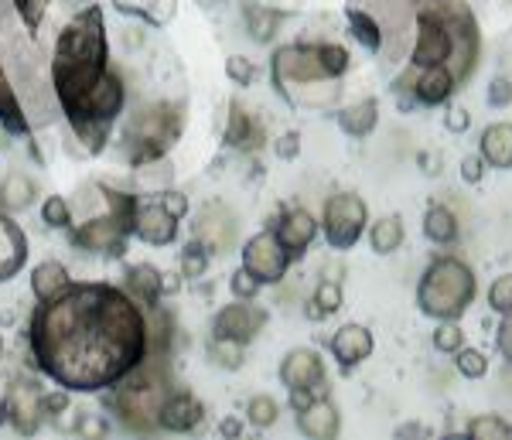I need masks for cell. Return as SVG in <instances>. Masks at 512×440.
Masks as SVG:
<instances>
[{
  "instance_id": "6da1fadb",
  "label": "cell",
  "mask_w": 512,
  "mask_h": 440,
  "mask_svg": "<svg viewBox=\"0 0 512 440\" xmlns=\"http://www.w3.org/2000/svg\"><path fill=\"white\" fill-rule=\"evenodd\" d=\"M38 369L69 393L117 386L147 359V314L127 290L69 284L31 318Z\"/></svg>"
},
{
  "instance_id": "7a4b0ae2",
  "label": "cell",
  "mask_w": 512,
  "mask_h": 440,
  "mask_svg": "<svg viewBox=\"0 0 512 440\" xmlns=\"http://www.w3.org/2000/svg\"><path fill=\"white\" fill-rule=\"evenodd\" d=\"M52 93L86 151L106 147L113 120L123 110V79L106 58V28L99 7L82 11L62 28L52 58Z\"/></svg>"
},
{
  "instance_id": "3957f363",
  "label": "cell",
  "mask_w": 512,
  "mask_h": 440,
  "mask_svg": "<svg viewBox=\"0 0 512 440\" xmlns=\"http://www.w3.org/2000/svg\"><path fill=\"white\" fill-rule=\"evenodd\" d=\"M175 393L168 372L161 369V359L147 355L137 369H130L127 376L113 386V406H117L120 420L134 430H154L161 417V406L168 403V396Z\"/></svg>"
},
{
  "instance_id": "277c9868",
  "label": "cell",
  "mask_w": 512,
  "mask_h": 440,
  "mask_svg": "<svg viewBox=\"0 0 512 440\" xmlns=\"http://www.w3.org/2000/svg\"><path fill=\"white\" fill-rule=\"evenodd\" d=\"M181 127H185V113L181 106L171 103H151L140 106L123 127V154L130 164H151L158 161L178 144Z\"/></svg>"
},
{
  "instance_id": "5b68a950",
  "label": "cell",
  "mask_w": 512,
  "mask_h": 440,
  "mask_svg": "<svg viewBox=\"0 0 512 440\" xmlns=\"http://www.w3.org/2000/svg\"><path fill=\"white\" fill-rule=\"evenodd\" d=\"M475 273L465 267L461 260H437L431 270L424 273L417 290L420 311L431 314V318L454 321L468 304L475 301Z\"/></svg>"
},
{
  "instance_id": "8992f818",
  "label": "cell",
  "mask_w": 512,
  "mask_h": 440,
  "mask_svg": "<svg viewBox=\"0 0 512 440\" xmlns=\"http://www.w3.org/2000/svg\"><path fill=\"white\" fill-rule=\"evenodd\" d=\"M352 7L373 14L379 21L386 55L400 58L407 52L410 31H414V7H410V0H352Z\"/></svg>"
},
{
  "instance_id": "52a82bcc",
  "label": "cell",
  "mask_w": 512,
  "mask_h": 440,
  "mask_svg": "<svg viewBox=\"0 0 512 440\" xmlns=\"http://www.w3.org/2000/svg\"><path fill=\"white\" fill-rule=\"evenodd\" d=\"M366 229V202L359 195H335L325 205V236L335 249H349Z\"/></svg>"
},
{
  "instance_id": "ba28073f",
  "label": "cell",
  "mask_w": 512,
  "mask_h": 440,
  "mask_svg": "<svg viewBox=\"0 0 512 440\" xmlns=\"http://www.w3.org/2000/svg\"><path fill=\"white\" fill-rule=\"evenodd\" d=\"M274 79H277L280 89L328 79L325 65H321L318 45H287V48H280V52L274 55Z\"/></svg>"
},
{
  "instance_id": "9c48e42d",
  "label": "cell",
  "mask_w": 512,
  "mask_h": 440,
  "mask_svg": "<svg viewBox=\"0 0 512 440\" xmlns=\"http://www.w3.org/2000/svg\"><path fill=\"white\" fill-rule=\"evenodd\" d=\"M243 267L253 273L260 284H280L287 273V249L277 232H260L243 249Z\"/></svg>"
},
{
  "instance_id": "30bf717a",
  "label": "cell",
  "mask_w": 512,
  "mask_h": 440,
  "mask_svg": "<svg viewBox=\"0 0 512 440\" xmlns=\"http://www.w3.org/2000/svg\"><path fill=\"white\" fill-rule=\"evenodd\" d=\"M417 41H414V65L420 69H434V65H448L451 55V35L444 24L441 11H424L417 21Z\"/></svg>"
},
{
  "instance_id": "8fae6325",
  "label": "cell",
  "mask_w": 512,
  "mask_h": 440,
  "mask_svg": "<svg viewBox=\"0 0 512 440\" xmlns=\"http://www.w3.org/2000/svg\"><path fill=\"white\" fill-rule=\"evenodd\" d=\"M4 410L18 434H35L41 420H45V393L31 379H18V383L7 386Z\"/></svg>"
},
{
  "instance_id": "7c38bea8",
  "label": "cell",
  "mask_w": 512,
  "mask_h": 440,
  "mask_svg": "<svg viewBox=\"0 0 512 440\" xmlns=\"http://www.w3.org/2000/svg\"><path fill=\"white\" fill-rule=\"evenodd\" d=\"M76 246L89 249V253H110L120 256L127 249V229L120 226L113 215H96V219H86L76 229Z\"/></svg>"
},
{
  "instance_id": "4fadbf2b",
  "label": "cell",
  "mask_w": 512,
  "mask_h": 440,
  "mask_svg": "<svg viewBox=\"0 0 512 440\" xmlns=\"http://www.w3.org/2000/svg\"><path fill=\"white\" fill-rule=\"evenodd\" d=\"M195 239L212 253H226L236 239V215L226 205H205L195 222Z\"/></svg>"
},
{
  "instance_id": "5bb4252c",
  "label": "cell",
  "mask_w": 512,
  "mask_h": 440,
  "mask_svg": "<svg viewBox=\"0 0 512 440\" xmlns=\"http://www.w3.org/2000/svg\"><path fill=\"white\" fill-rule=\"evenodd\" d=\"M260 328H263V311H256L250 304L222 307L216 321H212L216 338H233V342H250V338L260 335Z\"/></svg>"
},
{
  "instance_id": "9a60e30c",
  "label": "cell",
  "mask_w": 512,
  "mask_h": 440,
  "mask_svg": "<svg viewBox=\"0 0 512 440\" xmlns=\"http://www.w3.org/2000/svg\"><path fill=\"white\" fill-rule=\"evenodd\" d=\"M280 379H284V386L291 393L294 389H315L325 379V362H321L315 348H294L284 359V365H280Z\"/></svg>"
},
{
  "instance_id": "2e32d148",
  "label": "cell",
  "mask_w": 512,
  "mask_h": 440,
  "mask_svg": "<svg viewBox=\"0 0 512 440\" xmlns=\"http://www.w3.org/2000/svg\"><path fill=\"white\" fill-rule=\"evenodd\" d=\"M134 232L151 246H168V243H175V236H178V219L164 209V205H140L137 219H134Z\"/></svg>"
},
{
  "instance_id": "e0dca14e",
  "label": "cell",
  "mask_w": 512,
  "mask_h": 440,
  "mask_svg": "<svg viewBox=\"0 0 512 440\" xmlns=\"http://www.w3.org/2000/svg\"><path fill=\"white\" fill-rule=\"evenodd\" d=\"M24 260H28V236L18 222H11V215H0V284L14 280Z\"/></svg>"
},
{
  "instance_id": "ac0fdd59",
  "label": "cell",
  "mask_w": 512,
  "mask_h": 440,
  "mask_svg": "<svg viewBox=\"0 0 512 440\" xmlns=\"http://www.w3.org/2000/svg\"><path fill=\"white\" fill-rule=\"evenodd\" d=\"M205 417L202 403L188 393H171L168 403L161 406V417H158V427L164 430H175V434H185V430H195L198 420Z\"/></svg>"
},
{
  "instance_id": "d6986e66",
  "label": "cell",
  "mask_w": 512,
  "mask_h": 440,
  "mask_svg": "<svg viewBox=\"0 0 512 440\" xmlns=\"http://www.w3.org/2000/svg\"><path fill=\"white\" fill-rule=\"evenodd\" d=\"M226 144L239 147V151H256L263 147V123L253 113H246L243 106H229V123H226Z\"/></svg>"
},
{
  "instance_id": "ffe728a7",
  "label": "cell",
  "mask_w": 512,
  "mask_h": 440,
  "mask_svg": "<svg viewBox=\"0 0 512 440\" xmlns=\"http://www.w3.org/2000/svg\"><path fill=\"white\" fill-rule=\"evenodd\" d=\"M332 352L342 365H359L373 352V335L362 325H345V328H338V335L332 338Z\"/></svg>"
},
{
  "instance_id": "44dd1931",
  "label": "cell",
  "mask_w": 512,
  "mask_h": 440,
  "mask_svg": "<svg viewBox=\"0 0 512 440\" xmlns=\"http://www.w3.org/2000/svg\"><path fill=\"white\" fill-rule=\"evenodd\" d=\"M297 427H301V434L315 440H328L338 434V410L328 400H311L297 413Z\"/></svg>"
},
{
  "instance_id": "7402d4cb",
  "label": "cell",
  "mask_w": 512,
  "mask_h": 440,
  "mask_svg": "<svg viewBox=\"0 0 512 440\" xmlns=\"http://www.w3.org/2000/svg\"><path fill=\"white\" fill-rule=\"evenodd\" d=\"M127 294L134 297L140 307H151L161 301L164 294V277L158 267L151 263H137V267L127 270Z\"/></svg>"
},
{
  "instance_id": "603a6c76",
  "label": "cell",
  "mask_w": 512,
  "mask_h": 440,
  "mask_svg": "<svg viewBox=\"0 0 512 440\" xmlns=\"http://www.w3.org/2000/svg\"><path fill=\"white\" fill-rule=\"evenodd\" d=\"M277 236H280V243H284L287 253H301V249L311 246V239L318 236V219L304 209H294V212L284 215Z\"/></svg>"
},
{
  "instance_id": "cb8c5ba5",
  "label": "cell",
  "mask_w": 512,
  "mask_h": 440,
  "mask_svg": "<svg viewBox=\"0 0 512 440\" xmlns=\"http://www.w3.org/2000/svg\"><path fill=\"white\" fill-rule=\"evenodd\" d=\"M0 123H4L11 134H28V116H24V103L18 96V89L11 86L4 65H0Z\"/></svg>"
},
{
  "instance_id": "d4e9b609",
  "label": "cell",
  "mask_w": 512,
  "mask_h": 440,
  "mask_svg": "<svg viewBox=\"0 0 512 440\" xmlns=\"http://www.w3.org/2000/svg\"><path fill=\"white\" fill-rule=\"evenodd\" d=\"M414 93L420 103H427V106H437V103H444L451 93H454V76L444 65H434V69H420V79H417V86H414Z\"/></svg>"
},
{
  "instance_id": "484cf974",
  "label": "cell",
  "mask_w": 512,
  "mask_h": 440,
  "mask_svg": "<svg viewBox=\"0 0 512 440\" xmlns=\"http://www.w3.org/2000/svg\"><path fill=\"white\" fill-rule=\"evenodd\" d=\"M482 157L492 168H512V123H492L482 134Z\"/></svg>"
},
{
  "instance_id": "4316f807",
  "label": "cell",
  "mask_w": 512,
  "mask_h": 440,
  "mask_svg": "<svg viewBox=\"0 0 512 440\" xmlns=\"http://www.w3.org/2000/svg\"><path fill=\"white\" fill-rule=\"evenodd\" d=\"M35 181L24 178V174H7L0 181V209L4 215H14V212H24L31 202H35Z\"/></svg>"
},
{
  "instance_id": "83f0119b",
  "label": "cell",
  "mask_w": 512,
  "mask_h": 440,
  "mask_svg": "<svg viewBox=\"0 0 512 440\" xmlns=\"http://www.w3.org/2000/svg\"><path fill=\"white\" fill-rule=\"evenodd\" d=\"M65 287H69V270L55 260L38 263L35 273H31V290H35L38 301H52V297L62 294Z\"/></svg>"
},
{
  "instance_id": "f1b7e54d",
  "label": "cell",
  "mask_w": 512,
  "mask_h": 440,
  "mask_svg": "<svg viewBox=\"0 0 512 440\" xmlns=\"http://www.w3.org/2000/svg\"><path fill=\"white\" fill-rule=\"evenodd\" d=\"M376 120H379L376 99H362V103H355V106H349V110L338 113V123H342V130H345V134H352V137L373 134Z\"/></svg>"
},
{
  "instance_id": "f546056e",
  "label": "cell",
  "mask_w": 512,
  "mask_h": 440,
  "mask_svg": "<svg viewBox=\"0 0 512 440\" xmlns=\"http://www.w3.org/2000/svg\"><path fill=\"white\" fill-rule=\"evenodd\" d=\"M349 24H352V35L359 41L362 48H369V52H383V28H379V21L373 14L359 11V7H349Z\"/></svg>"
},
{
  "instance_id": "4dcf8cb0",
  "label": "cell",
  "mask_w": 512,
  "mask_h": 440,
  "mask_svg": "<svg viewBox=\"0 0 512 440\" xmlns=\"http://www.w3.org/2000/svg\"><path fill=\"white\" fill-rule=\"evenodd\" d=\"M424 232L434 243H454V239H458V215L451 209H444V205H434L424 219Z\"/></svg>"
},
{
  "instance_id": "1f68e13d",
  "label": "cell",
  "mask_w": 512,
  "mask_h": 440,
  "mask_svg": "<svg viewBox=\"0 0 512 440\" xmlns=\"http://www.w3.org/2000/svg\"><path fill=\"white\" fill-rule=\"evenodd\" d=\"M369 239H373V249L376 253H396L403 243V222L396 219V215H386V219H379L373 232H369Z\"/></svg>"
},
{
  "instance_id": "d6a6232c",
  "label": "cell",
  "mask_w": 512,
  "mask_h": 440,
  "mask_svg": "<svg viewBox=\"0 0 512 440\" xmlns=\"http://www.w3.org/2000/svg\"><path fill=\"white\" fill-rule=\"evenodd\" d=\"M117 7L127 14H140V18L154 24L171 21V14H175V0H117Z\"/></svg>"
},
{
  "instance_id": "836d02e7",
  "label": "cell",
  "mask_w": 512,
  "mask_h": 440,
  "mask_svg": "<svg viewBox=\"0 0 512 440\" xmlns=\"http://www.w3.org/2000/svg\"><path fill=\"white\" fill-rule=\"evenodd\" d=\"M342 86H335V79H318V82H304L297 86V99L308 106H335Z\"/></svg>"
},
{
  "instance_id": "e575fe53",
  "label": "cell",
  "mask_w": 512,
  "mask_h": 440,
  "mask_svg": "<svg viewBox=\"0 0 512 440\" xmlns=\"http://www.w3.org/2000/svg\"><path fill=\"white\" fill-rule=\"evenodd\" d=\"M246 24H250V35L256 41H270L280 24V14L277 11H267V7H253L246 4Z\"/></svg>"
},
{
  "instance_id": "d590c367",
  "label": "cell",
  "mask_w": 512,
  "mask_h": 440,
  "mask_svg": "<svg viewBox=\"0 0 512 440\" xmlns=\"http://www.w3.org/2000/svg\"><path fill=\"white\" fill-rule=\"evenodd\" d=\"M209 359L216 362L219 369H239V365H243V342H233V338H212Z\"/></svg>"
},
{
  "instance_id": "8d00e7d4",
  "label": "cell",
  "mask_w": 512,
  "mask_h": 440,
  "mask_svg": "<svg viewBox=\"0 0 512 440\" xmlns=\"http://www.w3.org/2000/svg\"><path fill=\"white\" fill-rule=\"evenodd\" d=\"M338 307H342V287H338L335 280H325V284H318L315 304L308 307V314L311 318H325V314H335Z\"/></svg>"
},
{
  "instance_id": "74e56055",
  "label": "cell",
  "mask_w": 512,
  "mask_h": 440,
  "mask_svg": "<svg viewBox=\"0 0 512 440\" xmlns=\"http://www.w3.org/2000/svg\"><path fill=\"white\" fill-rule=\"evenodd\" d=\"M246 417H250V423L256 430H267L274 427L277 417H280V406L274 396H253L250 406H246Z\"/></svg>"
},
{
  "instance_id": "f35d334b",
  "label": "cell",
  "mask_w": 512,
  "mask_h": 440,
  "mask_svg": "<svg viewBox=\"0 0 512 440\" xmlns=\"http://www.w3.org/2000/svg\"><path fill=\"white\" fill-rule=\"evenodd\" d=\"M468 434L475 440H506V437H512V427L499 417H478L468 423Z\"/></svg>"
},
{
  "instance_id": "ab89813d",
  "label": "cell",
  "mask_w": 512,
  "mask_h": 440,
  "mask_svg": "<svg viewBox=\"0 0 512 440\" xmlns=\"http://www.w3.org/2000/svg\"><path fill=\"white\" fill-rule=\"evenodd\" d=\"M41 219H45V226H52V229H65L72 222V202H65L62 195L45 198V205H41Z\"/></svg>"
},
{
  "instance_id": "60d3db41",
  "label": "cell",
  "mask_w": 512,
  "mask_h": 440,
  "mask_svg": "<svg viewBox=\"0 0 512 440\" xmlns=\"http://www.w3.org/2000/svg\"><path fill=\"white\" fill-rule=\"evenodd\" d=\"M318 52H321V65H325L328 79H338L349 69V52H345L342 45H318Z\"/></svg>"
},
{
  "instance_id": "b9f144b4",
  "label": "cell",
  "mask_w": 512,
  "mask_h": 440,
  "mask_svg": "<svg viewBox=\"0 0 512 440\" xmlns=\"http://www.w3.org/2000/svg\"><path fill=\"white\" fill-rule=\"evenodd\" d=\"M458 369L468 379H482L489 372V359H485L478 348H458Z\"/></svg>"
},
{
  "instance_id": "7bdbcfd3",
  "label": "cell",
  "mask_w": 512,
  "mask_h": 440,
  "mask_svg": "<svg viewBox=\"0 0 512 440\" xmlns=\"http://www.w3.org/2000/svg\"><path fill=\"white\" fill-rule=\"evenodd\" d=\"M11 4H14V11L21 14L24 28L38 31V24L45 21V11H48V4H52V0H11Z\"/></svg>"
},
{
  "instance_id": "ee69618b",
  "label": "cell",
  "mask_w": 512,
  "mask_h": 440,
  "mask_svg": "<svg viewBox=\"0 0 512 440\" xmlns=\"http://www.w3.org/2000/svg\"><path fill=\"white\" fill-rule=\"evenodd\" d=\"M205 267H209V253H205V246L195 243L185 246V253H181V270H185V277H202Z\"/></svg>"
},
{
  "instance_id": "f6af8a7d",
  "label": "cell",
  "mask_w": 512,
  "mask_h": 440,
  "mask_svg": "<svg viewBox=\"0 0 512 440\" xmlns=\"http://www.w3.org/2000/svg\"><path fill=\"white\" fill-rule=\"evenodd\" d=\"M489 304H492V311H499V314H509L512 311V273L499 277L489 287Z\"/></svg>"
},
{
  "instance_id": "bcb514c9",
  "label": "cell",
  "mask_w": 512,
  "mask_h": 440,
  "mask_svg": "<svg viewBox=\"0 0 512 440\" xmlns=\"http://www.w3.org/2000/svg\"><path fill=\"white\" fill-rule=\"evenodd\" d=\"M461 342H465V331L454 325V321H444V325L434 331V348H437V352H458Z\"/></svg>"
},
{
  "instance_id": "7dc6e473",
  "label": "cell",
  "mask_w": 512,
  "mask_h": 440,
  "mask_svg": "<svg viewBox=\"0 0 512 440\" xmlns=\"http://www.w3.org/2000/svg\"><path fill=\"white\" fill-rule=\"evenodd\" d=\"M226 72H229V79L239 82V86H250L253 76H256V69H253V58H246V55H233L226 62Z\"/></svg>"
},
{
  "instance_id": "c3c4849f",
  "label": "cell",
  "mask_w": 512,
  "mask_h": 440,
  "mask_svg": "<svg viewBox=\"0 0 512 440\" xmlns=\"http://www.w3.org/2000/svg\"><path fill=\"white\" fill-rule=\"evenodd\" d=\"M256 290H260V280H256L246 267L233 273V294L239 301H250V297H256Z\"/></svg>"
},
{
  "instance_id": "681fc988",
  "label": "cell",
  "mask_w": 512,
  "mask_h": 440,
  "mask_svg": "<svg viewBox=\"0 0 512 440\" xmlns=\"http://www.w3.org/2000/svg\"><path fill=\"white\" fill-rule=\"evenodd\" d=\"M489 103H492V106H509V103H512V82H509V79H492V86H489Z\"/></svg>"
},
{
  "instance_id": "f907efd6",
  "label": "cell",
  "mask_w": 512,
  "mask_h": 440,
  "mask_svg": "<svg viewBox=\"0 0 512 440\" xmlns=\"http://www.w3.org/2000/svg\"><path fill=\"white\" fill-rule=\"evenodd\" d=\"M65 410H69V389H62V393L45 396V417H55V420H59Z\"/></svg>"
},
{
  "instance_id": "816d5d0a",
  "label": "cell",
  "mask_w": 512,
  "mask_h": 440,
  "mask_svg": "<svg viewBox=\"0 0 512 440\" xmlns=\"http://www.w3.org/2000/svg\"><path fill=\"white\" fill-rule=\"evenodd\" d=\"M161 205H164V209H168L171 215H175V219H181V215L188 212V198L181 195V192H164V195H161Z\"/></svg>"
},
{
  "instance_id": "f5cc1de1",
  "label": "cell",
  "mask_w": 512,
  "mask_h": 440,
  "mask_svg": "<svg viewBox=\"0 0 512 440\" xmlns=\"http://www.w3.org/2000/svg\"><path fill=\"white\" fill-rule=\"evenodd\" d=\"M499 352H502V359L512 365V311L506 314V321H502V328H499Z\"/></svg>"
},
{
  "instance_id": "db71d44e",
  "label": "cell",
  "mask_w": 512,
  "mask_h": 440,
  "mask_svg": "<svg viewBox=\"0 0 512 440\" xmlns=\"http://www.w3.org/2000/svg\"><path fill=\"white\" fill-rule=\"evenodd\" d=\"M461 178L475 185V181L482 178V161H478V157H465V161H461Z\"/></svg>"
},
{
  "instance_id": "11a10c76",
  "label": "cell",
  "mask_w": 512,
  "mask_h": 440,
  "mask_svg": "<svg viewBox=\"0 0 512 440\" xmlns=\"http://www.w3.org/2000/svg\"><path fill=\"white\" fill-rule=\"evenodd\" d=\"M465 127H468V110H451V113H448V130H454V134H461Z\"/></svg>"
},
{
  "instance_id": "9f6ffc18",
  "label": "cell",
  "mask_w": 512,
  "mask_h": 440,
  "mask_svg": "<svg viewBox=\"0 0 512 440\" xmlns=\"http://www.w3.org/2000/svg\"><path fill=\"white\" fill-rule=\"evenodd\" d=\"M277 154H280V157H294V154H297V134H287L284 140H280Z\"/></svg>"
},
{
  "instance_id": "6f0895ef",
  "label": "cell",
  "mask_w": 512,
  "mask_h": 440,
  "mask_svg": "<svg viewBox=\"0 0 512 440\" xmlns=\"http://www.w3.org/2000/svg\"><path fill=\"white\" fill-rule=\"evenodd\" d=\"M222 434H226V437H236V434H239V423H236V420H222Z\"/></svg>"
},
{
  "instance_id": "680465c9",
  "label": "cell",
  "mask_w": 512,
  "mask_h": 440,
  "mask_svg": "<svg viewBox=\"0 0 512 440\" xmlns=\"http://www.w3.org/2000/svg\"><path fill=\"white\" fill-rule=\"evenodd\" d=\"M414 4H424L427 7V4H434V0H414Z\"/></svg>"
},
{
  "instance_id": "91938a15",
  "label": "cell",
  "mask_w": 512,
  "mask_h": 440,
  "mask_svg": "<svg viewBox=\"0 0 512 440\" xmlns=\"http://www.w3.org/2000/svg\"><path fill=\"white\" fill-rule=\"evenodd\" d=\"M202 4H216V0H202Z\"/></svg>"
},
{
  "instance_id": "94428289",
  "label": "cell",
  "mask_w": 512,
  "mask_h": 440,
  "mask_svg": "<svg viewBox=\"0 0 512 440\" xmlns=\"http://www.w3.org/2000/svg\"><path fill=\"white\" fill-rule=\"evenodd\" d=\"M0 348H4V345H0Z\"/></svg>"
}]
</instances>
